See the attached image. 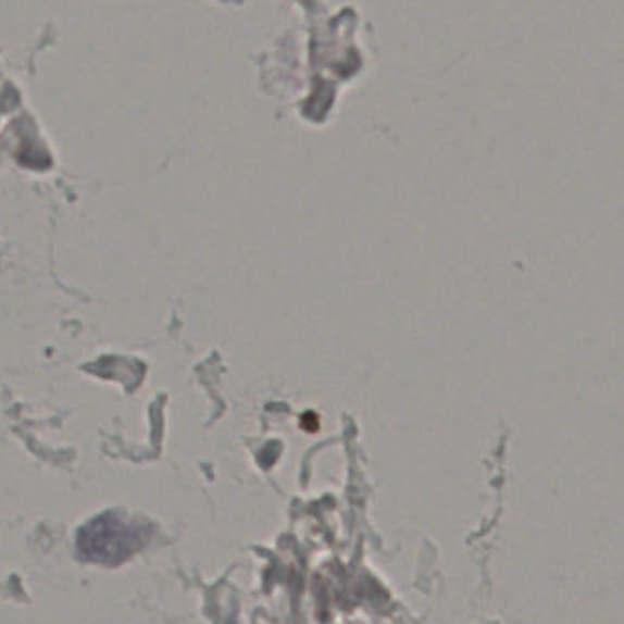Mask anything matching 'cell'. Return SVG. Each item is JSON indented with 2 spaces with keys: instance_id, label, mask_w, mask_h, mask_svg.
<instances>
[{
  "instance_id": "obj_1",
  "label": "cell",
  "mask_w": 624,
  "mask_h": 624,
  "mask_svg": "<svg viewBox=\"0 0 624 624\" xmlns=\"http://www.w3.org/2000/svg\"><path fill=\"white\" fill-rule=\"evenodd\" d=\"M143 540L141 527L117 515H104L83 527L77 548L87 561L117 564L133 556Z\"/></svg>"
}]
</instances>
